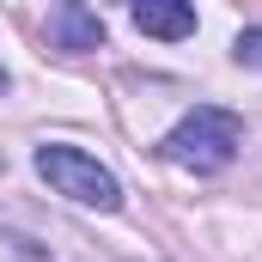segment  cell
Masks as SVG:
<instances>
[{
	"label": "cell",
	"instance_id": "1",
	"mask_svg": "<svg viewBox=\"0 0 262 262\" xmlns=\"http://www.w3.org/2000/svg\"><path fill=\"white\" fill-rule=\"evenodd\" d=\"M238 146H244V122L232 110H220V104H195L177 128L165 134V159L183 165V171H201V177L226 171L238 159Z\"/></svg>",
	"mask_w": 262,
	"mask_h": 262
},
{
	"label": "cell",
	"instance_id": "2",
	"mask_svg": "<svg viewBox=\"0 0 262 262\" xmlns=\"http://www.w3.org/2000/svg\"><path fill=\"white\" fill-rule=\"evenodd\" d=\"M37 177L55 189V195L79 201V207H116L122 201V183L92 159V152H79V146H37Z\"/></svg>",
	"mask_w": 262,
	"mask_h": 262
},
{
	"label": "cell",
	"instance_id": "3",
	"mask_svg": "<svg viewBox=\"0 0 262 262\" xmlns=\"http://www.w3.org/2000/svg\"><path fill=\"white\" fill-rule=\"evenodd\" d=\"M134 25H140L146 37L177 43V37L195 31V6H183V0H134Z\"/></svg>",
	"mask_w": 262,
	"mask_h": 262
},
{
	"label": "cell",
	"instance_id": "4",
	"mask_svg": "<svg viewBox=\"0 0 262 262\" xmlns=\"http://www.w3.org/2000/svg\"><path fill=\"white\" fill-rule=\"evenodd\" d=\"M49 37H55V49H98L104 43V18L67 0V6L49 12Z\"/></svg>",
	"mask_w": 262,
	"mask_h": 262
},
{
	"label": "cell",
	"instance_id": "5",
	"mask_svg": "<svg viewBox=\"0 0 262 262\" xmlns=\"http://www.w3.org/2000/svg\"><path fill=\"white\" fill-rule=\"evenodd\" d=\"M232 49H238V61H250V67H262V31H244V37H238Z\"/></svg>",
	"mask_w": 262,
	"mask_h": 262
}]
</instances>
